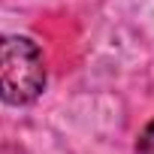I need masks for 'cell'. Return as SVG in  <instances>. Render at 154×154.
I'll return each mask as SVG.
<instances>
[{"mask_svg": "<svg viewBox=\"0 0 154 154\" xmlns=\"http://www.w3.org/2000/svg\"><path fill=\"white\" fill-rule=\"evenodd\" d=\"M45 88V57L30 36L0 33V103L27 106Z\"/></svg>", "mask_w": 154, "mask_h": 154, "instance_id": "1", "label": "cell"}, {"mask_svg": "<svg viewBox=\"0 0 154 154\" xmlns=\"http://www.w3.org/2000/svg\"><path fill=\"white\" fill-rule=\"evenodd\" d=\"M136 154H154V118L139 130V139H136Z\"/></svg>", "mask_w": 154, "mask_h": 154, "instance_id": "2", "label": "cell"}]
</instances>
